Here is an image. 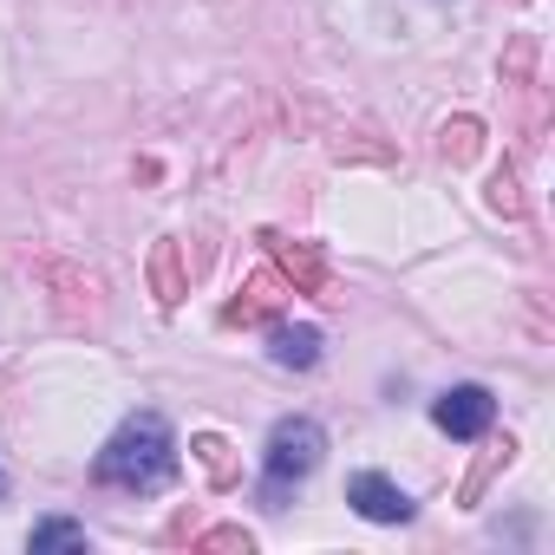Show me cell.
Here are the masks:
<instances>
[{"mask_svg": "<svg viewBox=\"0 0 555 555\" xmlns=\"http://www.w3.org/2000/svg\"><path fill=\"white\" fill-rule=\"evenodd\" d=\"M92 477H99V483H112V490H131V496L164 490V483L177 477V438H170V425H164L157 412L125 418V425L112 431V444L99 451Z\"/></svg>", "mask_w": 555, "mask_h": 555, "instance_id": "6da1fadb", "label": "cell"}, {"mask_svg": "<svg viewBox=\"0 0 555 555\" xmlns=\"http://www.w3.org/2000/svg\"><path fill=\"white\" fill-rule=\"evenodd\" d=\"M321 457H327V431L314 418H282V425H274L268 451H261V496H268V509H282V496L301 477H314Z\"/></svg>", "mask_w": 555, "mask_h": 555, "instance_id": "7a4b0ae2", "label": "cell"}, {"mask_svg": "<svg viewBox=\"0 0 555 555\" xmlns=\"http://www.w3.org/2000/svg\"><path fill=\"white\" fill-rule=\"evenodd\" d=\"M490 418H496V399H490V386H451L438 405H431V425L444 431V438H483L490 431Z\"/></svg>", "mask_w": 555, "mask_h": 555, "instance_id": "3957f363", "label": "cell"}, {"mask_svg": "<svg viewBox=\"0 0 555 555\" xmlns=\"http://www.w3.org/2000/svg\"><path fill=\"white\" fill-rule=\"evenodd\" d=\"M347 503H353L366 522H412V496H405L392 477H379V470L347 477Z\"/></svg>", "mask_w": 555, "mask_h": 555, "instance_id": "277c9868", "label": "cell"}, {"mask_svg": "<svg viewBox=\"0 0 555 555\" xmlns=\"http://www.w3.org/2000/svg\"><path fill=\"white\" fill-rule=\"evenodd\" d=\"M268 360L288 366V373H308L321 360V327H274L268 334Z\"/></svg>", "mask_w": 555, "mask_h": 555, "instance_id": "5b68a950", "label": "cell"}, {"mask_svg": "<svg viewBox=\"0 0 555 555\" xmlns=\"http://www.w3.org/2000/svg\"><path fill=\"white\" fill-rule=\"evenodd\" d=\"M27 542H34V548H86V522H60V516H47V522H34Z\"/></svg>", "mask_w": 555, "mask_h": 555, "instance_id": "8992f818", "label": "cell"}, {"mask_svg": "<svg viewBox=\"0 0 555 555\" xmlns=\"http://www.w3.org/2000/svg\"><path fill=\"white\" fill-rule=\"evenodd\" d=\"M0 496H8V470H0Z\"/></svg>", "mask_w": 555, "mask_h": 555, "instance_id": "52a82bcc", "label": "cell"}]
</instances>
